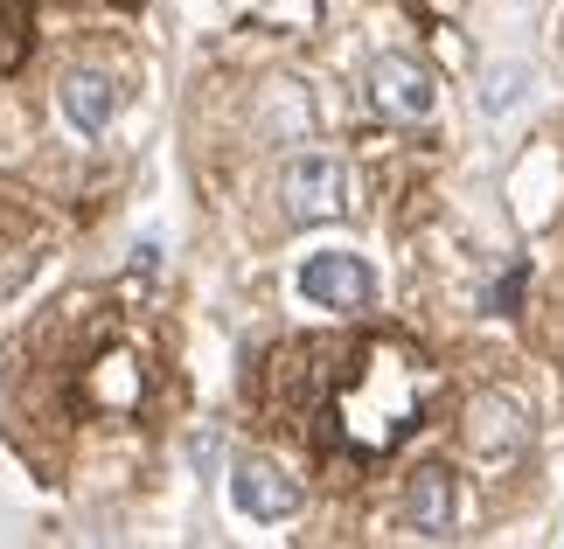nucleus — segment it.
I'll return each instance as SVG.
<instances>
[{"mask_svg":"<svg viewBox=\"0 0 564 549\" xmlns=\"http://www.w3.org/2000/svg\"><path fill=\"white\" fill-rule=\"evenodd\" d=\"M432 369L419 355H404V348H362L356 369H349V383L335 389V404H328V438H349V446L362 459H377L390 452L398 438H411L425 425V397H432Z\"/></svg>","mask_w":564,"mask_h":549,"instance_id":"nucleus-1","label":"nucleus"},{"mask_svg":"<svg viewBox=\"0 0 564 549\" xmlns=\"http://www.w3.org/2000/svg\"><path fill=\"white\" fill-rule=\"evenodd\" d=\"M460 438H467V452L481 459V466H516V459L530 452V410L509 397V389H481V397L467 404L460 417Z\"/></svg>","mask_w":564,"mask_h":549,"instance_id":"nucleus-2","label":"nucleus"},{"mask_svg":"<svg viewBox=\"0 0 564 549\" xmlns=\"http://www.w3.org/2000/svg\"><path fill=\"white\" fill-rule=\"evenodd\" d=\"M279 202H286L293 223H335L349 209V167L335 153H300L286 167V182H279Z\"/></svg>","mask_w":564,"mask_h":549,"instance_id":"nucleus-3","label":"nucleus"},{"mask_svg":"<svg viewBox=\"0 0 564 549\" xmlns=\"http://www.w3.org/2000/svg\"><path fill=\"white\" fill-rule=\"evenodd\" d=\"M370 105H377L383 119H398V125H419V119H432L440 91H432V70H425V63H411V56H377V63H370Z\"/></svg>","mask_w":564,"mask_h":549,"instance_id":"nucleus-4","label":"nucleus"},{"mask_svg":"<svg viewBox=\"0 0 564 549\" xmlns=\"http://www.w3.org/2000/svg\"><path fill=\"white\" fill-rule=\"evenodd\" d=\"M300 293H307L314 306H328V314H362V306H370V293H377V278H370V265H362V257H349V251H321V257H307V265H300Z\"/></svg>","mask_w":564,"mask_h":549,"instance_id":"nucleus-5","label":"nucleus"},{"mask_svg":"<svg viewBox=\"0 0 564 549\" xmlns=\"http://www.w3.org/2000/svg\"><path fill=\"white\" fill-rule=\"evenodd\" d=\"M453 521H460V480L446 466H419L404 487V529L425 536V542H446Z\"/></svg>","mask_w":564,"mask_h":549,"instance_id":"nucleus-6","label":"nucleus"},{"mask_svg":"<svg viewBox=\"0 0 564 549\" xmlns=\"http://www.w3.org/2000/svg\"><path fill=\"white\" fill-rule=\"evenodd\" d=\"M230 494H237V508H245L251 521H286V515H300V480L286 466H272V459H245V466L230 473Z\"/></svg>","mask_w":564,"mask_h":549,"instance_id":"nucleus-7","label":"nucleus"},{"mask_svg":"<svg viewBox=\"0 0 564 549\" xmlns=\"http://www.w3.org/2000/svg\"><path fill=\"white\" fill-rule=\"evenodd\" d=\"M63 112H70L77 133H105L119 112V84L105 77V70H77V77H63Z\"/></svg>","mask_w":564,"mask_h":549,"instance_id":"nucleus-8","label":"nucleus"},{"mask_svg":"<svg viewBox=\"0 0 564 549\" xmlns=\"http://www.w3.org/2000/svg\"><path fill=\"white\" fill-rule=\"evenodd\" d=\"M21 29H29V21H21V8H0V70H14L21 50H29V35H21Z\"/></svg>","mask_w":564,"mask_h":549,"instance_id":"nucleus-9","label":"nucleus"},{"mask_svg":"<svg viewBox=\"0 0 564 549\" xmlns=\"http://www.w3.org/2000/svg\"><path fill=\"white\" fill-rule=\"evenodd\" d=\"M516 84H523V70H495V77H488V112L516 105Z\"/></svg>","mask_w":564,"mask_h":549,"instance_id":"nucleus-10","label":"nucleus"},{"mask_svg":"<svg viewBox=\"0 0 564 549\" xmlns=\"http://www.w3.org/2000/svg\"><path fill=\"white\" fill-rule=\"evenodd\" d=\"M516 299H523V272H509L502 285H495V314H516Z\"/></svg>","mask_w":564,"mask_h":549,"instance_id":"nucleus-11","label":"nucleus"}]
</instances>
